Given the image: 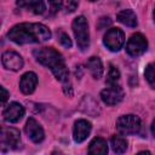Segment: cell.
Here are the masks:
<instances>
[{
    "label": "cell",
    "instance_id": "cell-6",
    "mask_svg": "<svg viewBox=\"0 0 155 155\" xmlns=\"http://www.w3.org/2000/svg\"><path fill=\"white\" fill-rule=\"evenodd\" d=\"M147 48H148V41L145 36L140 33L133 34L126 44V52L132 57H138L143 54L147 51Z\"/></svg>",
    "mask_w": 155,
    "mask_h": 155
},
{
    "label": "cell",
    "instance_id": "cell-28",
    "mask_svg": "<svg viewBox=\"0 0 155 155\" xmlns=\"http://www.w3.org/2000/svg\"><path fill=\"white\" fill-rule=\"evenodd\" d=\"M90 1H97V0H90Z\"/></svg>",
    "mask_w": 155,
    "mask_h": 155
},
{
    "label": "cell",
    "instance_id": "cell-18",
    "mask_svg": "<svg viewBox=\"0 0 155 155\" xmlns=\"http://www.w3.org/2000/svg\"><path fill=\"white\" fill-rule=\"evenodd\" d=\"M110 145L114 153L122 154L127 149V140L121 136H113L110 138Z\"/></svg>",
    "mask_w": 155,
    "mask_h": 155
},
{
    "label": "cell",
    "instance_id": "cell-14",
    "mask_svg": "<svg viewBox=\"0 0 155 155\" xmlns=\"http://www.w3.org/2000/svg\"><path fill=\"white\" fill-rule=\"evenodd\" d=\"M17 6L22 8H27L28 11L35 15H41L46 10L44 0H17Z\"/></svg>",
    "mask_w": 155,
    "mask_h": 155
},
{
    "label": "cell",
    "instance_id": "cell-9",
    "mask_svg": "<svg viewBox=\"0 0 155 155\" xmlns=\"http://www.w3.org/2000/svg\"><path fill=\"white\" fill-rule=\"evenodd\" d=\"M1 62H2V65L6 69L12 70V71L21 70L23 68V64H24L23 58L21 57V54H18L15 51H5L2 53Z\"/></svg>",
    "mask_w": 155,
    "mask_h": 155
},
{
    "label": "cell",
    "instance_id": "cell-12",
    "mask_svg": "<svg viewBox=\"0 0 155 155\" xmlns=\"http://www.w3.org/2000/svg\"><path fill=\"white\" fill-rule=\"evenodd\" d=\"M91 124L87 121V120H84V119H80L78 120L75 124H74V128H73V137H74V140L76 143H81L84 142L88 136H90V132H91Z\"/></svg>",
    "mask_w": 155,
    "mask_h": 155
},
{
    "label": "cell",
    "instance_id": "cell-20",
    "mask_svg": "<svg viewBox=\"0 0 155 155\" xmlns=\"http://www.w3.org/2000/svg\"><path fill=\"white\" fill-rule=\"evenodd\" d=\"M144 76L148 81V84L155 88V63H149L147 67H145V70H144Z\"/></svg>",
    "mask_w": 155,
    "mask_h": 155
},
{
    "label": "cell",
    "instance_id": "cell-7",
    "mask_svg": "<svg viewBox=\"0 0 155 155\" xmlns=\"http://www.w3.org/2000/svg\"><path fill=\"white\" fill-rule=\"evenodd\" d=\"M21 144V133L17 128L13 127H2L1 128V145L2 150L5 149H17Z\"/></svg>",
    "mask_w": 155,
    "mask_h": 155
},
{
    "label": "cell",
    "instance_id": "cell-5",
    "mask_svg": "<svg viewBox=\"0 0 155 155\" xmlns=\"http://www.w3.org/2000/svg\"><path fill=\"white\" fill-rule=\"evenodd\" d=\"M103 44L113 52L119 51L125 44V34L119 28H110L103 38Z\"/></svg>",
    "mask_w": 155,
    "mask_h": 155
},
{
    "label": "cell",
    "instance_id": "cell-10",
    "mask_svg": "<svg viewBox=\"0 0 155 155\" xmlns=\"http://www.w3.org/2000/svg\"><path fill=\"white\" fill-rule=\"evenodd\" d=\"M24 113H25V110L22 104L17 103V102H12L4 109L2 116L6 122L15 124V122H18L24 116Z\"/></svg>",
    "mask_w": 155,
    "mask_h": 155
},
{
    "label": "cell",
    "instance_id": "cell-27",
    "mask_svg": "<svg viewBox=\"0 0 155 155\" xmlns=\"http://www.w3.org/2000/svg\"><path fill=\"white\" fill-rule=\"evenodd\" d=\"M153 16H154V21H155V8H154V13H153Z\"/></svg>",
    "mask_w": 155,
    "mask_h": 155
},
{
    "label": "cell",
    "instance_id": "cell-13",
    "mask_svg": "<svg viewBox=\"0 0 155 155\" xmlns=\"http://www.w3.org/2000/svg\"><path fill=\"white\" fill-rule=\"evenodd\" d=\"M38 85V76L33 71H28L22 75L19 80V88L24 94H30L34 92Z\"/></svg>",
    "mask_w": 155,
    "mask_h": 155
},
{
    "label": "cell",
    "instance_id": "cell-21",
    "mask_svg": "<svg viewBox=\"0 0 155 155\" xmlns=\"http://www.w3.org/2000/svg\"><path fill=\"white\" fill-rule=\"evenodd\" d=\"M58 40H59L61 45H63L64 47H67V48L71 47V40H70V38L68 36V34H65V33L61 31V33H59V35H58Z\"/></svg>",
    "mask_w": 155,
    "mask_h": 155
},
{
    "label": "cell",
    "instance_id": "cell-23",
    "mask_svg": "<svg viewBox=\"0 0 155 155\" xmlns=\"http://www.w3.org/2000/svg\"><path fill=\"white\" fill-rule=\"evenodd\" d=\"M48 2L51 5V10L53 12H57L63 5V0H48Z\"/></svg>",
    "mask_w": 155,
    "mask_h": 155
},
{
    "label": "cell",
    "instance_id": "cell-25",
    "mask_svg": "<svg viewBox=\"0 0 155 155\" xmlns=\"http://www.w3.org/2000/svg\"><path fill=\"white\" fill-rule=\"evenodd\" d=\"M99 21H101V22H103V24L98 25V28H104V27H107V25H109V24L111 23V21H110V18H109V17H103V18H101Z\"/></svg>",
    "mask_w": 155,
    "mask_h": 155
},
{
    "label": "cell",
    "instance_id": "cell-4",
    "mask_svg": "<svg viewBox=\"0 0 155 155\" xmlns=\"http://www.w3.org/2000/svg\"><path fill=\"white\" fill-rule=\"evenodd\" d=\"M116 131L122 136L138 134L142 131V120L132 114L122 115L116 120Z\"/></svg>",
    "mask_w": 155,
    "mask_h": 155
},
{
    "label": "cell",
    "instance_id": "cell-17",
    "mask_svg": "<svg viewBox=\"0 0 155 155\" xmlns=\"http://www.w3.org/2000/svg\"><path fill=\"white\" fill-rule=\"evenodd\" d=\"M88 153L93 154V155H104L108 153V145L107 142L101 138V137H96L92 139V142L90 143L88 147Z\"/></svg>",
    "mask_w": 155,
    "mask_h": 155
},
{
    "label": "cell",
    "instance_id": "cell-24",
    "mask_svg": "<svg viewBox=\"0 0 155 155\" xmlns=\"http://www.w3.org/2000/svg\"><path fill=\"white\" fill-rule=\"evenodd\" d=\"M0 90H1V104L4 105V104L6 103V101H7L8 96H10V93L7 92V90H6L4 86H1V87H0Z\"/></svg>",
    "mask_w": 155,
    "mask_h": 155
},
{
    "label": "cell",
    "instance_id": "cell-22",
    "mask_svg": "<svg viewBox=\"0 0 155 155\" xmlns=\"http://www.w3.org/2000/svg\"><path fill=\"white\" fill-rule=\"evenodd\" d=\"M64 7H65V11H67V12H73V11H75L76 7H78V0H65Z\"/></svg>",
    "mask_w": 155,
    "mask_h": 155
},
{
    "label": "cell",
    "instance_id": "cell-19",
    "mask_svg": "<svg viewBox=\"0 0 155 155\" xmlns=\"http://www.w3.org/2000/svg\"><path fill=\"white\" fill-rule=\"evenodd\" d=\"M120 80V71L117 70V68H115L113 64H110L109 67V71H108V76H107V85H117Z\"/></svg>",
    "mask_w": 155,
    "mask_h": 155
},
{
    "label": "cell",
    "instance_id": "cell-26",
    "mask_svg": "<svg viewBox=\"0 0 155 155\" xmlns=\"http://www.w3.org/2000/svg\"><path fill=\"white\" fill-rule=\"evenodd\" d=\"M151 133H153V136L155 137V120H154L153 124H151Z\"/></svg>",
    "mask_w": 155,
    "mask_h": 155
},
{
    "label": "cell",
    "instance_id": "cell-3",
    "mask_svg": "<svg viewBox=\"0 0 155 155\" xmlns=\"http://www.w3.org/2000/svg\"><path fill=\"white\" fill-rule=\"evenodd\" d=\"M73 33L76 39L78 47L81 51H85L90 46V33H88V24L84 16H78L74 18L71 23Z\"/></svg>",
    "mask_w": 155,
    "mask_h": 155
},
{
    "label": "cell",
    "instance_id": "cell-2",
    "mask_svg": "<svg viewBox=\"0 0 155 155\" xmlns=\"http://www.w3.org/2000/svg\"><path fill=\"white\" fill-rule=\"evenodd\" d=\"M33 54L40 64L51 69L52 74L57 80L64 84L68 82L69 71L67 69L63 56L57 50H54L53 47H41L34 50Z\"/></svg>",
    "mask_w": 155,
    "mask_h": 155
},
{
    "label": "cell",
    "instance_id": "cell-1",
    "mask_svg": "<svg viewBox=\"0 0 155 155\" xmlns=\"http://www.w3.org/2000/svg\"><path fill=\"white\" fill-rule=\"evenodd\" d=\"M7 38L19 45L45 42L51 38V30L41 23H19L8 30Z\"/></svg>",
    "mask_w": 155,
    "mask_h": 155
},
{
    "label": "cell",
    "instance_id": "cell-15",
    "mask_svg": "<svg viewBox=\"0 0 155 155\" xmlns=\"http://www.w3.org/2000/svg\"><path fill=\"white\" fill-rule=\"evenodd\" d=\"M116 19L120 22V23H122V24H125V25H127V27H131V28H134L136 25H137V16H136V13L132 11V10H130V8H126V10H122V11H120L117 15H116Z\"/></svg>",
    "mask_w": 155,
    "mask_h": 155
},
{
    "label": "cell",
    "instance_id": "cell-16",
    "mask_svg": "<svg viewBox=\"0 0 155 155\" xmlns=\"http://www.w3.org/2000/svg\"><path fill=\"white\" fill-rule=\"evenodd\" d=\"M86 65H87V68H88L91 75H92L94 79L98 80V79L102 78L104 69H103L102 61H101L98 57H94V56H93V57H90L88 61H87V63H86Z\"/></svg>",
    "mask_w": 155,
    "mask_h": 155
},
{
    "label": "cell",
    "instance_id": "cell-8",
    "mask_svg": "<svg viewBox=\"0 0 155 155\" xmlns=\"http://www.w3.org/2000/svg\"><path fill=\"white\" fill-rule=\"evenodd\" d=\"M124 96L125 93L120 85H108V87L101 92V98L107 105H115L120 103Z\"/></svg>",
    "mask_w": 155,
    "mask_h": 155
},
{
    "label": "cell",
    "instance_id": "cell-11",
    "mask_svg": "<svg viewBox=\"0 0 155 155\" xmlns=\"http://www.w3.org/2000/svg\"><path fill=\"white\" fill-rule=\"evenodd\" d=\"M24 131H25L27 136L30 138L31 142H34V143H40V142L44 140V137H45L44 130H42V127L40 126V124H39L34 117H29V119L27 120Z\"/></svg>",
    "mask_w": 155,
    "mask_h": 155
}]
</instances>
